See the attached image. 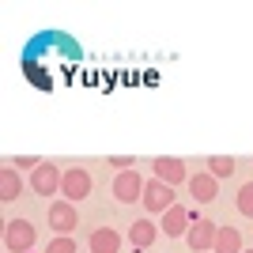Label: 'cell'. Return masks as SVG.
<instances>
[{"label": "cell", "mask_w": 253, "mask_h": 253, "mask_svg": "<svg viewBox=\"0 0 253 253\" xmlns=\"http://www.w3.org/2000/svg\"><path fill=\"white\" fill-rule=\"evenodd\" d=\"M19 193H23L19 170L11 167V163H4V167H0V201H15Z\"/></svg>", "instance_id": "12"}, {"label": "cell", "mask_w": 253, "mask_h": 253, "mask_svg": "<svg viewBox=\"0 0 253 253\" xmlns=\"http://www.w3.org/2000/svg\"><path fill=\"white\" fill-rule=\"evenodd\" d=\"M61 197L64 201H84V197H91V174H87L84 167H72L64 170V181H61Z\"/></svg>", "instance_id": "3"}, {"label": "cell", "mask_w": 253, "mask_h": 253, "mask_svg": "<svg viewBox=\"0 0 253 253\" xmlns=\"http://www.w3.org/2000/svg\"><path fill=\"white\" fill-rule=\"evenodd\" d=\"M8 163H11L15 170H19V167H31V170L42 167V159H34V155H19V159H8Z\"/></svg>", "instance_id": "18"}, {"label": "cell", "mask_w": 253, "mask_h": 253, "mask_svg": "<svg viewBox=\"0 0 253 253\" xmlns=\"http://www.w3.org/2000/svg\"><path fill=\"white\" fill-rule=\"evenodd\" d=\"M189 208L185 204H174L170 211H163V223H159V231L167 234V238H181V234H189Z\"/></svg>", "instance_id": "8"}, {"label": "cell", "mask_w": 253, "mask_h": 253, "mask_svg": "<svg viewBox=\"0 0 253 253\" xmlns=\"http://www.w3.org/2000/svg\"><path fill=\"white\" fill-rule=\"evenodd\" d=\"M45 253H76V238H68V234H57V238L45 246Z\"/></svg>", "instance_id": "17"}, {"label": "cell", "mask_w": 253, "mask_h": 253, "mask_svg": "<svg viewBox=\"0 0 253 253\" xmlns=\"http://www.w3.org/2000/svg\"><path fill=\"white\" fill-rule=\"evenodd\" d=\"M174 189H170L167 181H159V178H151L148 185H144V208L148 211H159V215H163V211H170L174 208Z\"/></svg>", "instance_id": "4"}, {"label": "cell", "mask_w": 253, "mask_h": 253, "mask_svg": "<svg viewBox=\"0 0 253 253\" xmlns=\"http://www.w3.org/2000/svg\"><path fill=\"white\" fill-rule=\"evenodd\" d=\"M238 211H242L246 219H253V181H246L242 189H238Z\"/></svg>", "instance_id": "16"}, {"label": "cell", "mask_w": 253, "mask_h": 253, "mask_svg": "<svg viewBox=\"0 0 253 253\" xmlns=\"http://www.w3.org/2000/svg\"><path fill=\"white\" fill-rule=\"evenodd\" d=\"M242 253H253V250H242Z\"/></svg>", "instance_id": "20"}, {"label": "cell", "mask_w": 253, "mask_h": 253, "mask_svg": "<svg viewBox=\"0 0 253 253\" xmlns=\"http://www.w3.org/2000/svg\"><path fill=\"white\" fill-rule=\"evenodd\" d=\"M144 185H148V181L140 178L136 170H121L114 178V197L121 204H136V201H144Z\"/></svg>", "instance_id": "2"}, {"label": "cell", "mask_w": 253, "mask_h": 253, "mask_svg": "<svg viewBox=\"0 0 253 253\" xmlns=\"http://www.w3.org/2000/svg\"><path fill=\"white\" fill-rule=\"evenodd\" d=\"M189 197L197 204H211L215 197H219V181L211 178L208 170H201V174H193L189 178Z\"/></svg>", "instance_id": "10"}, {"label": "cell", "mask_w": 253, "mask_h": 253, "mask_svg": "<svg viewBox=\"0 0 253 253\" xmlns=\"http://www.w3.org/2000/svg\"><path fill=\"white\" fill-rule=\"evenodd\" d=\"M34 238H38V231H34L31 219H8L4 223V246H8V253H31Z\"/></svg>", "instance_id": "1"}, {"label": "cell", "mask_w": 253, "mask_h": 253, "mask_svg": "<svg viewBox=\"0 0 253 253\" xmlns=\"http://www.w3.org/2000/svg\"><path fill=\"white\" fill-rule=\"evenodd\" d=\"M159 223H151V219H136L132 227H128V242H132V250H151L155 246V238H159Z\"/></svg>", "instance_id": "11"}, {"label": "cell", "mask_w": 253, "mask_h": 253, "mask_svg": "<svg viewBox=\"0 0 253 253\" xmlns=\"http://www.w3.org/2000/svg\"><path fill=\"white\" fill-rule=\"evenodd\" d=\"M121 250V234L114 227H98L91 231V253H117Z\"/></svg>", "instance_id": "13"}, {"label": "cell", "mask_w": 253, "mask_h": 253, "mask_svg": "<svg viewBox=\"0 0 253 253\" xmlns=\"http://www.w3.org/2000/svg\"><path fill=\"white\" fill-rule=\"evenodd\" d=\"M110 167H117V174H121V170H132L136 163H132L128 155H114V159H110Z\"/></svg>", "instance_id": "19"}, {"label": "cell", "mask_w": 253, "mask_h": 253, "mask_svg": "<svg viewBox=\"0 0 253 253\" xmlns=\"http://www.w3.org/2000/svg\"><path fill=\"white\" fill-rule=\"evenodd\" d=\"M234 167H238V163H234L231 155H211V159H208V174H211L215 181H219V178H231Z\"/></svg>", "instance_id": "15"}, {"label": "cell", "mask_w": 253, "mask_h": 253, "mask_svg": "<svg viewBox=\"0 0 253 253\" xmlns=\"http://www.w3.org/2000/svg\"><path fill=\"white\" fill-rule=\"evenodd\" d=\"M49 227L57 234H72L80 227V211H76L72 201H53L49 204Z\"/></svg>", "instance_id": "6"}, {"label": "cell", "mask_w": 253, "mask_h": 253, "mask_svg": "<svg viewBox=\"0 0 253 253\" xmlns=\"http://www.w3.org/2000/svg\"><path fill=\"white\" fill-rule=\"evenodd\" d=\"M215 234H219V227L211 219H197L189 227V234H185V242H189L193 253H211L215 250Z\"/></svg>", "instance_id": "7"}, {"label": "cell", "mask_w": 253, "mask_h": 253, "mask_svg": "<svg viewBox=\"0 0 253 253\" xmlns=\"http://www.w3.org/2000/svg\"><path fill=\"white\" fill-rule=\"evenodd\" d=\"M61 181H64V170H57L53 163H42L31 174V189L38 197H53V193H61Z\"/></svg>", "instance_id": "5"}, {"label": "cell", "mask_w": 253, "mask_h": 253, "mask_svg": "<svg viewBox=\"0 0 253 253\" xmlns=\"http://www.w3.org/2000/svg\"><path fill=\"white\" fill-rule=\"evenodd\" d=\"M211 253H242V234H238V227H219L215 250Z\"/></svg>", "instance_id": "14"}, {"label": "cell", "mask_w": 253, "mask_h": 253, "mask_svg": "<svg viewBox=\"0 0 253 253\" xmlns=\"http://www.w3.org/2000/svg\"><path fill=\"white\" fill-rule=\"evenodd\" d=\"M151 170H155V178L159 181H167L170 189H174V185H181V181H189V170H185V163H181V159H155V163H151Z\"/></svg>", "instance_id": "9"}]
</instances>
